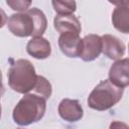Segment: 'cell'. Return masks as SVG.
Masks as SVG:
<instances>
[{
  "label": "cell",
  "instance_id": "1",
  "mask_svg": "<svg viewBox=\"0 0 129 129\" xmlns=\"http://www.w3.org/2000/svg\"><path fill=\"white\" fill-rule=\"evenodd\" d=\"M46 110L45 99L35 94H25L13 109L12 117L16 124L28 126L42 119Z\"/></svg>",
  "mask_w": 129,
  "mask_h": 129
},
{
  "label": "cell",
  "instance_id": "2",
  "mask_svg": "<svg viewBox=\"0 0 129 129\" xmlns=\"http://www.w3.org/2000/svg\"><path fill=\"white\" fill-rule=\"evenodd\" d=\"M7 76L9 87L13 91L24 95L32 92L37 80L33 64L25 58L14 60L9 68Z\"/></svg>",
  "mask_w": 129,
  "mask_h": 129
},
{
  "label": "cell",
  "instance_id": "3",
  "mask_svg": "<svg viewBox=\"0 0 129 129\" xmlns=\"http://www.w3.org/2000/svg\"><path fill=\"white\" fill-rule=\"evenodd\" d=\"M124 89L117 87L110 80L101 81L88 97V105L97 111H105L116 105L123 96Z\"/></svg>",
  "mask_w": 129,
  "mask_h": 129
},
{
  "label": "cell",
  "instance_id": "4",
  "mask_svg": "<svg viewBox=\"0 0 129 129\" xmlns=\"http://www.w3.org/2000/svg\"><path fill=\"white\" fill-rule=\"evenodd\" d=\"M7 26L9 31L18 37L33 36L35 29L33 18L28 11L12 14L7 20Z\"/></svg>",
  "mask_w": 129,
  "mask_h": 129
},
{
  "label": "cell",
  "instance_id": "5",
  "mask_svg": "<svg viewBox=\"0 0 129 129\" xmlns=\"http://www.w3.org/2000/svg\"><path fill=\"white\" fill-rule=\"evenodd\" d=\"M102 52V39L97 34H88L82 38V51L80 57L84 61H93Z\"/></svg>",
  "mask_w": 129,
  "mask_h": 129
},
{
  "label": "cell",
  "instance_id": "6",
  "mask_svg": "<svg viewBox=\"0 0 129 129\" xmlns=\"http://www.w3.org/2000/svg\"><path fill=\"white\" fill-rule=\"evenodd\" d=\"M57 112L61 119L64 121L74 123L78 122L83 118L84 110L78 100L73 99H62L57 107Z\"/></svg>",
  "mask_w": 129,
  "mask_h": 129
},
{
  "label": "cell",
  "instance_id": "7",
  "mask_svg": "<svg viewBox=\"0 0 129 129\" xmlns=\"http://www.w3.org/2000/svg\"><path fill=\"white\" fill-rule=\"evenodd\" d=\"M60 51L68 57H80L82 51V38L78 34L62 33L58 37Z\"/></svg>",
  "mask_w": 129,
  "mask_h": 129
},
{
  "label": "cell",
  "instance_id": "8",
  "mask_svg": "<svg viewBox=\"0 0 129 129\" xmlns=\"http://www.w3.org/2000/svg\"><path fill=\"white\" fill-rule=\"evenodd\" d=\"M109 80L111 83L125 89L129 85V67L128 58L116 60L109 70Z\"/></svg>",
  "mask_w": 129,
  "mask_h": 129
},
{
  "label": "cell",
  "instance_id": "9",
  "mask_svg": "<svg viewBox=\"0 0 129 129\" xmlns=\"http://www.w3.org/2000/svg\"><path fill=\"white\" fill-rule=\"evenodd\" d=\"M102 39V52L110 59L118 60L125 53V44L116 36L111 34H104Z\"/></svg>",
  "mask_w": 129,
  "mask_h": 129
},
{
  "label": "cell",
  "instance_id": "10",
  "mask_svg": "<svg viewBox=\"0 0 129 129\" xmlns=\"http://www.w3.org/2000/svg\"><path fill=\"white\" fill-rule=\"evenodd\" d=\"M53 26L59 34L74 33L80 35L82 26L79 19L74 14L69 15H56L53 19Z\"/></svg>",
  "mask_w": 129,
  "mask_h": 129
},
{
  "label": "cell",
  "instance_id": "11",
  "mask_svg": "<svg viewBox=\"0 0 129 129\" xmlns=\"http://www.w3.org/2000/svg\"><path fill=\"white\" fill-rule=\"evenodd\" d=\"M114 4L118 6L112 13V23L117 30L127 34L129 32V2H114Z\"/></svg>",
  "mask_w": 129,
  "mask_h": 129
},
{
  "label": "cell",
  "instance_id": "12",
  "mask_svg": "<svg viewBox=\"0 0 129 129\" xmlns=\"http://www.w3.org/2000/svg\"><path fill=\"white\" fill-rule=\"evenodd\" d=\"M26 51L36 59L47 58L51 53L50 42L42 36L32 37L26 44Z\"/></svg>",
  "mask_w": 129,
  "mask_h": 129
},
{
  "label": "cell",
  "instance_id": "13",
  "mask_svg": "<svg viewBox=\"0 0 129 129\" xmlns=\"http://www.w3.org/2000/svg\"><path fill=\"white\" fill-rule=\"evenodd\" d=\"M27 11L30 13V15L32 16L33 21H34L35 29H34V33H33L32 37L42 36V34L45 32L46 27H47V20H46V17L44 15V13L36 7L30 8Z\"/></svg>",
  "mask_w": 129,
  "mask_h": 129
},
{
  "label": "cell",
  "instance_id": "14",
  "mask_svg": "<svg viewBox=\"0 0 129 129\" xmlns=\"http://www.w3.org/2000/svg\"><path fill=\"white\" fill-rule=\"evenodd\" d=\"M51 92H52L51 84L44 77L37 76L36 84H35L34 89L32 90V94H35L46 100L51 96Z\"/></svg>",
  "mask_w": 129,
  "mask_h": 129
},
{
  "label": "cell",
  "instance_id": "15",
  "mask_svg": "<svg viewBox=\"0 0 129 129\" xmlns=\"http://www.w3.org/2000/svg\"><path fill=\"white\" fill-rule=\"evenodd\" d=\"M51 4L57 15L73 14L77 9V4L75 1H52Z\"/></svg>",
  "mask_w": 129,
  "mask_h": 129
},
{
  "label": "cell",
  "instance_id": "16",
  "mask_svg": "<svg viewBox=\"0 0 129 129\" xmlns=\"http://www.w3.org/2000/svg\"><path fill=\"white\" fill-rule=\"evenodd\" d=\"M7 5L11 7V9L18 11V12H26L29 8V6L31 5V1H23V0H7L6 1Z\"/></svg>",
  "mask_w": 129,
  "mask_h": 129
},
{
  "label": "cell",
  "instance_id": "17",
  "mask_svg": "<svg viewBox=\"0 0 129 129\" xmlns=\"http://www.w3.org/2000/svg\"><path fill=\"white\" fill-rule=\"evenodd\" d=\"M109 129H129V127L124 122H121V121H113L110 124Z\"/></svg>",
  "mask_w": 129,
  "mask_h": 129
},
{
  "label": "cell",
  "instance_id": "18",
  "mask_svg": "<svg viewBox=\"0 0 129 129\" xmlns=\"http://www.w3.org/2000/svg\"><path fill=\"white\" fill-rule=\"evenodd\" d=\"M7 22V15L3 9L0 8V28H2Z\"/></svg>",
  "mask_w": 129,
  "mask_h": 129
},
{
  "label": "cell",
  "instance_id": "19",
  "mask_svg": "<svg viewBox=\"0 0 129 129\" xmlns=\"http://www.w3.org/2000/svg\"><path fill=\"white\" fill-rule=\"evenodd\" d=\"M4 92H5V88H4L3 83H2V73H1V71H0V98L3 96Z\"/></svg>",
  "mask_w": 129,
  "mask_h": 129
},
{
  "label": "cell",
  "instance_id": "20",
  "mask_svg": "<svg viewBox=\"0 0 129 129\" xmlns=\"http://www.w3.org/2000/svg\"><path fill=\"white\" fill-rule=\"evenodd\" d=\"M1 111H2V109H1V105H0V118H1Z\"/></svg>",
  "mask_w": 129,
  "mask_h": 129
},
{
  "label": "cell",
  "instance_id": "21",
  "mask_svg": "<svg viewBox=\"0 0 129 129\" xmlns=\"http://www.w3.org/2000/svg\"><path fill=\"white\" fill-rule=\"evenodd\" d=\"M18 129H24V128H18Z\"/></svg>",
  "mask_w": 129,
  "mask_h": 129
}]
</instances>
